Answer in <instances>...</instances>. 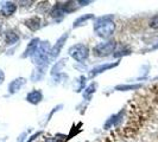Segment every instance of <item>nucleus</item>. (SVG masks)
I'll use <instances>...</instances> for the list:
<instances>
[{
	"label": "nucleus",
	"mask_w": 158,
	"mask_h": 142,
	"mask_svg": "<svg viewBox=\"0 0 158 142\" xmlns=\"http://www.w3.org/2000/svg\"><path fill=\"white\" fill-rule=\"evenodd\" d=\"M16 5L15 4H12V2H7L4 7H2V13L5 14V16H10V14H12L15 11H16Z\"/></svg>",
	"instance_id": "7"
},
{
	"label": "nucleus",
	"mask_w": 158,
	"mask_h": 142,
	"mask_svg": "<svg viewBox=\"0 0 158 142\" xmlns=\"http://www.w3.org/2000/svg\"><path fill=\"white\" fill-rule=\"evenodd\" d=\"M100 20L102 23H100V22L96 23V25H95V31L98 32V34L100 37L106 38V37L111 36L112 32L114 31V23L110 20L108 17L107 18H100Z\"/></svg>",
	"instance_id": "1"
},
{
	"label": "nucleus",
	"mask_w": 158,
	"mask_h": 142,
	"mask_svg": "<svg viewBox=\"0 0 158 142\" xmlns=\"http://www.w3.org/2000/svg\"><path fill=\"white\" fill-rule=\"evenodd\" d=\"M115 44L114 41H110V43H105V44H100L98 45L96 49H95V52L98 56H103V55H108L111 53L112 50L114 49Z\"/></svg>",
	"instance_id": "3"
},
{
	"label": "nucleus",
	"mask_w": 158,
	"mask_h": 142,
	"mask_svg": "<svg viewBox=\"0 0 158 142\" xmlns=\"http://www.w3.org/2000/svg\"><path fill=\"white\" fill-rule=\"evenodd\" d=\"M26 26L30 27L32 31L38 30V29H40V18L33 17V18H31V19H29V20L26 22Z\"/></svg>",
	"instance_id": "6"
},
{
	"label": "nucleus",
	"mask_w": 158,
	"mask_h": 142,
	"mask_svg": "<svg viewBox=\"0 0 158 142\" xmlns=\"http://www.w3.org/2000/svg\"><path fill=\"white\" fill-rule=\"evenodd\" d=\"M69 52L79 62H82L83 59H86L88 57V49L85 45H81V44L76 45V46H73L69 50Z\"/></svg>",
	"instance_id": "2"
},
{
	"label": "nucleus",
	"mask_w": 158,
	"mask_h": 142,
	"mask_svg": "<svg viewBox=\"0 0 158 142\" xmlns=\"http://www.w3.org/2000/svg\"><path fill=\"white\" fill-rule=\"evenodd\" d=\"M17 39H18V37H17V34H15L13 32H10L7 34V37H6V41H7V44H13V43H16Z\"/></svg>",
	"instance_id": "9"
},
{
	"label": "nucleus",
	"mask_w": 158,
	"mask_h": 142,
	"mask_svg": "<svg viewBox=\"0 0 158 142\" xmlns=\"http://www.w3.org/2000/svg\"><path fill=\"white\" fill-rule=\"evenodd\" d=\"M67 38V36H63L61 39L58 40V44H57V47H55L54 50H52V56H57L58 55V51H60V49L62 47V45H63V40Z\"/></svg>",
	"instance_id": "8"
},
{
	"label": "nucleus",
	"mask_w": 158,
	"mask_h": 142,
	"mask_svg": "<svg viewBox=\"0 0 158 142\" xmlns=\"http://www.w3.org/2000/svg\"><path fill=\"white\" fill-rule=\"evenodd\" d=\"M27 101L29 102L33 103V104H36V103H38L42 100V94H40V91H37V90H35V91H32L30 94L27 95Z\"/></svg>",
	"instance_id": "4"
},
{
	"label": "nucleus",
	"mask_w": 158,
	"mask_h": 142,
	"mask_svg": "<svg viewBox=\"0 0 158 142\" xmlns=\"http://www.w3.org/2000/svg\"><path fill=\"white\" fill-rule=\"evenodd\" d=\"M150 26L152 27V29H158V14L157 16H155L150 20Z\"/></svg>",
	"instance_id": "10"
},
{
	"label": "nucleus",
	"mask_w": 158,
	"mask_h": 142,
	"mask_svg": "<svg viewBox=\"0 0 158 142\" xmlns=\"http://www.w3.org/2000/svg\"><path fill=\"white\" fill-rule=\"evenodd\" d=\"M2 79H4V73H2L1 71H0V83L2 82Z\"/></svg>",
	"instance_id": "11"
},
{
	"label": "nucleus",
	"mask_w": 158,
	"mask_h": 142,
	"mask_svg": "<svg viewBox=\"0 0 158 142\" xmlns=\"http://www.w3.org/2000/svg\"><path fill=\"white\" fill-rule=\"evenodd\" d=\"M25 83V79L24 78H19V79H15L11 84H10V91L11 93H16L17 90H19L20 87Z\"/></svg>",
	"instance_id": "5"
}]
</instances>
